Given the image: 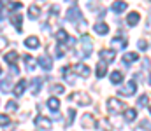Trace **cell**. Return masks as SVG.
Masks as SVG:
<instances>
[{"label": "cell", "mask_w": 151, "mask_h": 131, "mask_svg": "<svg viewBox=\"0 0 151 131\" xmlns=\"http://www.w3.org/2000/svg\"><path fill=\"white\" fill-rule=\"evenodd\" d=\"M79 44H81V52H79V56L88 58V56L91 54V49H93V44H91V39L88 37V33H83V37L79 39Z\"/></svg>", "instance_id": "1"}, {"label": "cell", "mask_w": 151, "mask_h": 131, "mask_svg": "<svg viewBox=\"0 0 151 131\" xmlns=\"http://www.w3.org/2000/svg\"><path fill=\"white\" fill-rule=\"evenodd\" d=\"M107 108L111 114H118V112H125L127 110V105L123 101H119L118 98H109L107 100Z\"/></svg>", "instance_id": "2"}, {"label": "cell", "mask_w": 151, "mask_h": 131, "mask_svg": "<svg viewBox=\"0 0 151 131\" xmlns=\"http://www.w3.org/2000/svg\"><path fill=\"white\" fill-rule=\"evenodd\" d=\"M69 100L74 101V103H77V105H81V107L91 103V98H90V94H86V93H74V94L69 96Z\"/></svg>", "instance_id": "3"}, {"label": "cell", "mask_w": 151, "mask_h": 131, "mask_svg": "<svg viewBox=\"0 0 151 131\" xmlns=\"http://www.w3.org/2000/svg\"><path fill=\"white\" fill-rule=\"evenodd\" d=\"M81 126L86 128V130H95V128H99V123L93 119L91 114H84V115L81 117Z\"/></svg>", "instance_id": "4"}, {"label": "cell", "mask_w": 151, "mask_h": 131, "mask_svg": "<svg viewBox=\"0 0 151 131\" xmlns=\"http://www.w3.org/2000/svg\"><path fill=\"white\" fill-rule=\"evenodd\" d=\"M72 72L77 74V75H81L83 79H88V77H90V74H91L90 67H88V65H84V63H77V65H74Z\"/></svg>", "instance_id": "5"}, {"label": "cell", "mask_w": 151, "mask_h": 131, "mask_svg": "<svg viewBox=\"0 0 151 131\" xmlns=\"http://www.w3.org/2000/svg\"><path fill=\"white\" fill-rule=\"evenodd\" d=\"M34 123H35V126H37L39 130H46V131H49L51 130V126H53L51 121H49L47 117H44V115H37Z\"/></svg>", "instance_id": "6"}, {"label": "cell", "mask_w": 151, "mask_h": 131, "mask_svg": "<svg viewBox=\"0 0 151 131\" xmlns=\"http://www.w3.org/2000/svg\"><path fill=\"white\" fill-rule=\"evenodd\" d=\"M56 40L62 42V44H69V45H74L76 44V40L69 37V33H67L65 30H58V32H56Z\"/></svg>", "instance_id": "7"}, {"label": "cell", "mask_w": 151, "mask_h": 131, "mask_svg": "<svg viewBox=\"0 0 151 131\" xmlns=\"http://www.w3.org/2000/svg\"><path fill=\"white\" fill-rule=\"evenodd\" d=\"M39 65H40V68L46 70V72H49V70L53 68V61H51V58H49L47 54H40V56H39Z\"/></svg>", "instance_id": "8"}, {"label": "cell", "mask_w": 151, "mask_h": 131, "mask_svg": "<svg viewBox=\"0 0 151 131\" xmlns=\"http://www.w3.org/2000/svg\"><path fill=\"white\" fill-rule=\"evenodd\" d=\"M99 56H100V59H102V61H106V63H113V61H114V58H116V51L102 49V51L99 52Z\"/></svg>", "instance_id": "9"}, {"label": "cell", "mask_w": 151, "mask_h": 131, "mask_svg": "<svg viewBox=\"0 0 151 131\" xmlns=\"http://www.w3.org/2000/svg\"><path fill=\"white\" fill-rule=\"evenodd\" d=\"M118 93H119L121 96H132V94L135 93V81H130L128 84H125Z\"/></svg>", "instance_id": "10"}, {"label": "cell", "mask_w": 151, "mask_h": 131, "mask_svg": "<svg viewBox=\"0 0 151 131\" xmlns=\"http://www.w3.org/2000/svg\"><path fill=\"white\" fill-rule=\"evenodd\" d=\"M44 81H46V79H42V77H34L32 82H30V93H32V94H39V93H40V86H42Z\"/></svg>", "instance_id": "11"}, {"label": "cell", "mask_w": 151, "mask_h": 131, "mask_svg": "<svg viewBox=\"0 0 151 131\" xmlns=\"http://www.w3.org/2000/svg\"><path fill=\"white\" fill-rule=\"evenodd\" d=\"M67 19L72 21V23L81 21V19H83V14H81V11H79L77 7H72V9H69V12H67Z\"/></svg>", "instance_id": "12"}, {"label": "cell", "mask_w": 151, "mask_h": 131, "mask_svg": "<svg viewBox=\"0 0 151 131\" xmlns=\"http://www.w3.org/2000/svg\"><path fill=\"white\" fill-rule=\"evenodd\" d=\"M111 44H113L114 49H125V47L128 45V39L119 35V37H114L113 40H111Z\"/></svg>", "instance_id": "13"}, {"label": "cell", "mask_w": 151, "mask_h": 131, "mask_svg": "<svg viewBox=\"0 0 151 131\" xmlns=\"http://www.w3.org/2000/svg\"><path fill=\"white\" fill-rule=\"evenodd\" d=\"M27 86H28V81H27V79H21V81L14 86V89H12V94H14V96H21V94L25 93V87H27Z\"/></svg>", "instance_id": "14"}, {"label": "cell", "mask_w": 151, "mask_h": 131, "mask_svg": "<svg viewBox=\"0 0 151 131\" xmlns=\"http://www.w3.org/2000/svg\"><path fill=\"white\" fill-rule=\"evenodd\" d=\"M111 9H113V12H116V14H121V12H125V9H128V5L123 0H116V2H113Z\"/></svg>", "instance_id": "15"}, {"label": "cell", "mask_w": 151, "mask_h": 131, "mask_svg": "<svg viewBox=\"0 0 151 131\" xmlns=\"http://www.w3.org/2000/svg\"><path fill=\"white\" fill-rule=\"evenodd\" d=\"M46 105H47V108H49V110H51L53 114L60 110V101H58V98H49Z\"/></svg>", "instance_id": "16"}, {"label": "cell", "mask_w": 151, "mask_h": 131, "mask_svg": "<svg viewBox=\"0 0 151 131\" xmlns=\"http://www.w3.org/2000/svg\"><path fill=\"white\" fill-rule=\"evenodd\" d=\"M4 61H5V63H9V65H16V61H18V52H16V51L7 52V54L4 56Z\"/></svg>", "instance_id": "17"}, {"label": "cell", "mask_w": 151, "mask_h": 131, "mask_svg": "<svg viewBox=\"0 0 151 131\" xmlns=\"http://www.w3.org/2000/svg\"><path fill=\"white\" fill-rule=\"evenodd\" d=\"M137 59H139V54H137V52H127V54L123 56V63H125L127 67H128L130 63L137 61Z\"/></svg>", "instance_id": "18"}, {"label": "cell", "mask_w": 151, "mask_h": 131, "mask_svg": "<svg viewBox=\"0 0 151 131\" xmlns=\"http://www.w3.org/2000/svg\"><path fill=\"white\" fill-rule=\"evenodd\" d=\"M139 19H141L139 12H130V14L127 16V23H128L130 26H135V25L139 23Z\"/></svg>", "instance_id": "19"}, {"label": "cell", "mask_w": 151, "mask_h": 131, "mask_svg": "<svg viewBox=\"0 0 151 131\" xmlns=\"http://www.w3.org/2000/svg\"><path fill=\"white\" fill-rule=\"evenodd\" d=\"M93 28H95V32H97L99 35H107V33H109V26H107L106 23H97Z\"/></svg>", "instance_id": "20"}, {"label": "cell", "mask_w": 151, "mask_h": 131, "mask_svg": "<svg viewBox=\"0 0 151 131\" xmlns=\"http://www.w3.org/2000/svg\"><path fill=\"white\" fill-rule=\"evenodd\" d=\"M106 72H107V63H106V61L99 63V65H97V77L102 79V77L106 75Z\"/></svg>", "instance_id": "21"}, {"label": "cell", "mask_w": 151, "mask_h": 131, "mask_svg": "<svg viewBox=\"0 0 151 131\" xmlns=\"http://www.w3.org/2000/svg\"><path fill=\"white\" fill-rule=\"evenodd\" d=\"M39 16H40V9H39L37 5H30V7H28V18L37 19Z\"/></svg>", "instance_id": "22"}, {"label": "cell", "mask_w": 151, "mask_h": 131, "mask_svg": "<svg viewBox=\"0 0 151 131\" xmlns=\"http://www.w3.org/2000/svg\"><path fill=\"white\" fill-rule=\"evenodd\" d=\"M39 44H40V42H39L37 37H28V39L25 40V45H27V47H30V49H37Z\"/></svg>", "instance_id": "23"}, {"label": "cell", "mask_w": 151, "mask_h": 131, "mask_svg": "<svg viewBox=\"0 0 151 131\" xmlns=\"http://www.w3.org/2000/svg\"><path fill=\"white\" fill-rule=\"evenodd\" d=\"M11 21H12V25L16 26V30H18V32H21V16H19L18 12L11 16Z\"/></svg>", "instance_id": "24"}, {"label": "cell", "mask_w": 151, "mask_h": 131, "mask_svg": "<svg viewBox=\"0 0 151 131\" xmlns=\"http://www.w3.org/2000/svg\"><path fill=\"white\" fill-rule=\"evenodd\" d=\"M11 84H12V77H7L4 82H0V89H2V93H9Z\"/></svg>", "instance_id": "25"}, {"label": "cell", "mask_w": 151, "mask_h": 131, "mask_svg": "<svg viewBox=\"0 0 151 131\" xmlns=\"http://www.w3.org/2000/svg\"><path fill=\"white\" fill-rule=\"evenodd\" d=\"M23 59H25V63H27V70H30V72H32V70L35 68V63H34V58H32L30 54H25V58H23Z\"/></svg>", "instance_id": "26"}, {"label": "cell", "mask_w": 151, "mask_h": 131, "mask_svg": "<svg viewBox=\"0 0 151 131\" xmlns=\"http://www.w3.org/2000/svg\"><path fill=\"white\" fill-rule=\"evenodd\" d=\"M137 117V110L135 108H128V110H125V119L130 123V121H134Z\"/></svg>", "instance_id": "27"}, {"label": "cell", "mask_w": 151, "mask_h": 131, "mask_svg": "<svg viewBox=\"0 0 151 131\" xmlns=\"http://www.w3.org/2000/svg\"><path fill=\"white\" fill-rule=\"evenodd\" d=\"M121 81H123L121 72H118V70H116V72H113V74H111V82H113V84H119Z\"/></svg>", "instance_id": "28"}, {"label": "cell", "mask_w": 151, "mask_h": 131, "mask_svg": "<svg viewBox=\"0 0 151 131\" xmlns=\"http://www.w3.org/2000/svg\"><path fill=\"white\" fill-rule=\"evenodd\" d=\"M11 124V119H9V115H5V114H0V126L2 128H7Z\"/></svg>", "instance_id": "29"}, {"label": "cell", "mask_w": 151, "mask_h": 131, "mask_svg": "<svg viewBox=\"0 0 151 131\" xmlns=\"http://www.w3.org/2000/svg\"><path fill=\"white\" fill-rule=\"evenodd\" d=\"M65 91V87L62 86V84H53L51 86V93H55V94H62Z\"/></svg>", "instance_id": "30"}, {"label": "cell", "mask_w": 151, "mask_h": 131, "mask_svg": "<svg viewBox=\"0 0 151 131\" xmlns=\"http://www.w3.org/2000/svg\"><path fill=\"white\" fill-rule=\"evenodd\" d=\"M148 101H150V100H148V94H142V96L137 100V105H139V107H146Z\"/></svg>", "instance_id": "31"}, {"label": "cell", "mask_w": 151, "mask_h": 131, "mask_svg": "<svg viewBox=\"0 0 151 131\" xmlns=\"http://www.w3.org/2000/svg\"><path fill=\"white\" fill-rule=\"evenodd\" d=\"M74 117H76V110H74V108H69V119L65 121V124L69 126V124H70V123L74 121Z\"/></svg>", "instance_id": "32"}, {"label": "cell", "mask_w": 151, "mask_h": 131, "mask_svg": "<svg viewBox=\"0 0 151 131\" xmlns=\"http://www.w3.org/2000/svg\"><path fill=\"white\" fill-rule=\"evenodd\" d=\"M7 110H11V112H14V110H18V103H16L14 100H11V101H7Z\"/></svg>", "instance_id": "33"}, {"label": "cell", "mask_w": 151, "mask_h": 131, "mask_svg": "<svg viewBox=\"0 0 151 131\" xmlns=\"http://www.w3.org/2000/svg\"><path fill=\"white\" fill-rule=\"evenodd\" d=\"M141 128H142V130H151V123H150V121H146V119H142Z\"/></svg>", "instance_id": "34"}, {"label": "cell", "mask_w": 151, "mask_h": 131, "mask_svg": "<svg viewBox=\"0 0 151 131\" xmlns=\"http://www.w3.org/2000/svg\"><path fill=\"white\" fill-rule=\"evenodd\" d=\"M18 9H21V2H12L11 4V11H16L18 12Z\"/></svg>", "instance_id": "35"}, {"label": "cell", "mask_w": 151, "mask_h": 131, "mask_svg": "<svg viewBox=\"0 0 151 131\" xmlns=\"http://www.w3.org/2000/svg\"><path fill=\"white\" fill-rule=\"evenodd\" d=\"M137 45H139V49H142V51H144V49L148 47V42H146V40H139V42H137Z\"/></svg>", "instance_id": "36"}, {"label": "cell", "mask_w": 151, "mask_h": 131, "mask_svg": "<svg viewBox=\"0 0 151 131\" xmlns=\"http://www.w3.org/2000/svg\"><path fill=\"white\" fill-rule=\"evenodd\" d=\"M5 45H7V39H5V37H0V51H2Z\"/></svg>", "instance_id": "37"}, {"label": "cell", "mask_w": 151, "mask_h": 131, "mask_svg": "<svg viewBox=\"0 0 151 131\" xmlns=\"http://www.w3.org/2000/svg\"><path fill=\"white\" fill-rule=\"evenodd\" d=\"M146 32L151 33V12H150V18H148V25H146Z\"/></svg>", "instance_id": "38"}, {"label": "cell", "mask_w": 151, "mask_h": 131, "mask_svg": "<svg viewBox=\"0 0 151 131\" xmlns=\"http://www.w3.org/2000/svg\"><path fill=\"white\" fill-rule=\"evenodd\" d=\"M58 12H60V9L56 5H51V14H58Z\"/></svg>", "instance_id": "39"}, {"label": "cell", "mask_w": 151, "mask_h": 131, "mask_svg": "<svg viewBox=\"0 0 151 131\" xmlns=\"http://www.w3.org/2000/svg\"><path fill=\"white\" fill-rule=\"evenodd\" d=\"M2 9H4V4H2V0H0V19H2Z\"/></svg>", "instance_id": "40"}, {"label": "cell", "mask_w": 151, "mask_h": 131, "mask_svg": "<svg viewBox=\"0 0 151 131\" xmlns=\"http://www.w3.org/2000/svg\"><path fill=\"white\" fill-rule=\"evenodd\" d=\"M67 2H69V4H76V2H77V0H67Z\"/></svg>", "instance_id": "41"}, {"label": "cell", "mask_w": 151, "mask_h": 131, "mask_svg": "<svg viewBox=\"0 0 151 131\" xmlns=\"http://www.w3.org/2000/svg\"><path fill=\"white\" fill-rule=\"evenodd\" d=\"M150 84H151V74H150Z\"/></svg>", "instance_id": "42"}, {"label": "cell", "mask_w": 151, "mask_h": 131, "mask_svg": "<svg viewBox=\"0 0 151 131\" xmlns=\"http://www.w3.org/2000/svg\"><path fill=\"white\" fill-rule=\"evenodd\" d=\"M0 74H2V67H0Z\"/></svg>", "instance_id": "43"}, {"label": "cell", "mask_w": 151, "mask_h": 131, "mask_svg": "<svg viewBox=\"0 0 151 131\" xmlns=\"http://www.w3.org/2000/svg\"><path fill=\"white\" fill-rule=\"evenodd\" d=\"M150 112H151V107H150Z\"/></svg>", "instance_id": "44"}]
</instances>
